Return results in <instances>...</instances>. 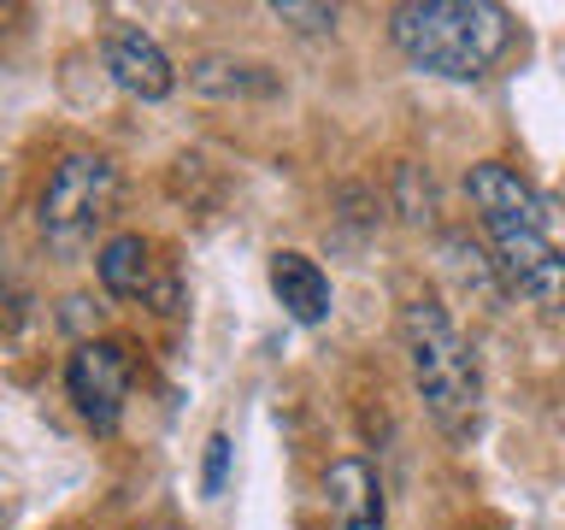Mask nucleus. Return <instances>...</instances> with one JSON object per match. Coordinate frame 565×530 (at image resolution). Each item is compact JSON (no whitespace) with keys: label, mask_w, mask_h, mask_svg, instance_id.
Listing matches in <instances>:
<instances>
[{"label":"nucleus","mask_w":565,"mask_h":530,"mask_svg":"<svg viewBox=\"0 0 565 530\" xmlns=\"http://www.w3.org/2000/svg\"><path fill=\"white\" fill-rule=\"evenodd\" d=\"M466 194L483 219V236L494 247V272L512 295L559 312L565 307V254L547 236V201L501 159H477L466 171Z\"/></svg>","instance_id":"obj_1"},{"label":"nucleus","mask_w":565,"mask_h":530,"mask_svg":"<svg viewBox=\"0 0 565 530\" xmlns=\"http://www.w3.org/2000/svg\"><path fill=\"white\" fill-rule=\"evenodd\" d=\"M388 35L418 71L471 83L512 47V12L494 0H406L388 12Z\"/></svg>","instance_id":"obj_2"},{"label":"nucleus","mask_w":565,"mask_h":530,"mask_svg":"<svg viewBox=\"0 0 565 530\" xmlns=\"http://www.w3.org/2000/svg\"><path fill=\"white\" fill-rule=\"evenodd\" d=\"M401 342H406V365H413V389L424 413L436 418V431L454 442H471L477 418H483V371H477V353L448 318V307L430 295L406 300Z\"/></svg>","instance_id":"obj_3"},{"label":"nucleus","mask_w":565,"mask_h":530,"mask_svg":"<svg viewBox=\"0 0 565 530\" xmlns=\"http://www.w3.org/2000/svg\"><path fill=\"white\" fill-rule=\"evenodd\" d=\"M113 206H118V166L113 159L106 153H65L42 189V236L60 254H77L113 219Z\"/></svg>","instance_id":"obj_4"},{"label":"nucleus","mask_w":565,"mask_h":530,"mask_svg":"<svg viewBox=\"0 0 565 530\" xmlns=\"http://www.w3.org/2000/svg\"><path fill=\"white\" fill-rule=\"evenodd\" d=\"M65 389H71V401H77L83 424H95L100 436L118 431L124 401H130V353L118 342H83L65 365Z\"/></svg>","instance_id":"obj_5"},{"label":"nucleus","mask_w":565,"mask_h":530,"mask_svg":"<svg viewBox=\"0 0 565 530\" xmlns=\"http://www.w3.org/2000/svg\"><path fill=\"white\" fill-rule=\"evenodd\" d=\"M100 53H106V71H113V83L124 88V95L166 100L171 88H177V71L166 60V47H159L141 24H106Z\"/></svg>","instance_id":"obj_6"},{"label":"nucleus","mask_w":565,"mask_h":530,"mask_svg":"<svg viewBox=\"0 0 565 530\" xmlns=\"http://www.w3.org/2000/svg\"><path fill=\"white\" fill-rule=\"evenodd\" d=\"M324 495L335 530H383V484L365 459H335L324 471Z\"/></svg>","instance_id":"obj_7"},{"label":"nucleus","mask_w":565,"mask_h":530,"mask_svg":"<svg viewBox=\"0 0 565 530\" xmlns=\"http://www.w3.org/2000/svg\"><path fill=\"white\" fill-rule=\"evenodd\" d=\"M189 88L194 95H212V100H265L277 95V71L259 65V60H236V53H201L189 65Z\"/></svg>","instance_id":"obj_8"},{"label":"nucleus","mask_w":565,"mask_h":530,"mask_svg":"<svg viewBox=\"0 0 565 530\" xmlns=\"http://www.w3.org/2000/svg\"><path fill=\"white\" fill-rule=\"evenodd\" d=\"M271 295L282 300V312L295 325H324L330 318V277L318 272V259L295 254V247L271 254Z\"/></svg>","instance_id":"obj_9"},{"label":"nucleus","mask_w":565,"mask_h":530,"mask_svg":"<svg viewBox=\"0 0 565 530\" xmlns=\"http://www.w3.org/2000/svg\"><path fill=\"white\" fill-rule=\"evenodd\" d=\"M95 272H100V283H106V295L141 300V295L153 289V247L141 242V236H113V242L100 247Z\"/></svg>","instance_id":"obj_10"},{"label":"nucleus","mask_w":565,"mask_h":530,"mask_svg":"<svg viewBox=\"0 0 565 530\" xmlns=\"http://www.w3.org/2000/svg\"><path fill=\"white\" fill-rule=\"evenodd\" d=\"M271 18H282L289 30L318 35V30H330V24H335V7H307V0H271Z\"/></svg>","instance_id":"obj_11"},{"label":"nucleus","mask_w":565,"mask_h":530,"mask_svg":"<svg viewBox=\"0 0 565 530\" xmlns=\"http://www.w3.org/2000/svg\"><path fill=\"white\" fill-rule=\"evenodd\" d=\"M395 183H401V219H413V224L430 219L436 194H430V183L418 189V166H395Z\"/></svg>","instance_id":"obj_12"},{"label":"nucleus","mask_w":565,"mask_h":530,"mask_svg":"<svg viewBox=\"0 0 565 530\" xmlns=\"http://www.w3.org/2000/svg\"><path fill=\"white\" fill-rule=\"evenodd\" d=\"M224 477H230V436L212 431L206 436V466H201V495H224Z\"/></svg>","instance_id":"obj_13"}]
</instances>
